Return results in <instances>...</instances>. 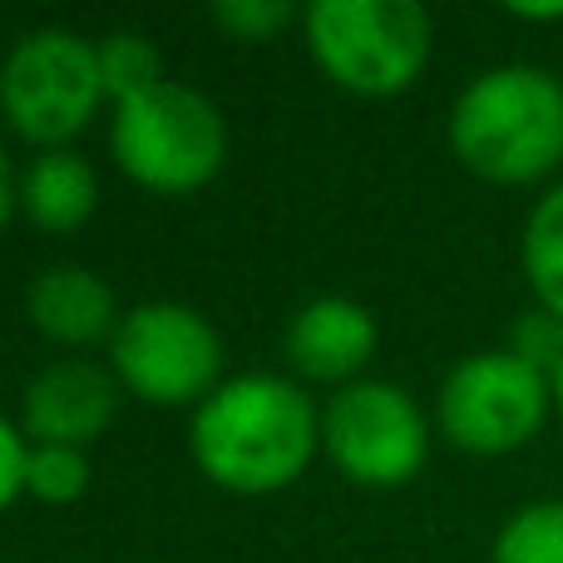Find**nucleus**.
I'll list each match as a JSON object with an SVG mask.
<instances>
[{
    "instance_id": "obj_1",
    "label": "nucleus",
    "mask_w": 563,
    "mask_h": 563,
    "mask_svg": "<svg viewBox=\"0 0 563 563\" xmlns=\"http://www.w3.org/2000/svg\"><path fill=\"white\" fill-rule=\"evenodd\" d=\"M188 450L208 485L228 495H277L321 455V410L297 376H228L188 426Z\"/></svg>"
},
{
    "instance_id": "obj_2",
    "label": "nucleus",
    "mask_w": 563,
    "mask_h": 563,
    "mask_svg": "<svg viewBox=\"0 0 563 563\" xmlns=\"http://www.w3.org/2000/svg\"><path fill=\"white\" fill-rule=\"evenodd\" d=\"M445 144L479 184H544L563 168V79L525 59L479 69L450 104Z\"/></svg>"
},
{
    "instance_id": "obj_3",
    "label": "nucleus",
    "mask_w": 563,
    "mask_h": 563,
    "mask_svg": "<svg viewBox=\"0 0 563 563\" xmlns=\"http://www.w3.org/2000/svg\"><path fill=\"white\" fill-rule=\"evenodd\" d=\"M109 154L134 188L158 198H188L228 164V119L203 89L158 79L154 89L114 104Z\"/></svg>"
},
{
    "instance_id": "obj_4",
    "label": "nucleus",
    "mask_w": 563,
    "mask_h": 563,
    "mask_svg": "<svg viewBox=\"0 0 563 563\" xmlns=\"http://www.w3.org/2000/svg\"><path fill=\"white\" fill-rule=\"evenodd\" d=\"M317 69L356 99H396L435 55V20L416 0H317L301 10Z\"/></svg>"
},
{
    "instance_id": "obj_5",
    "label": "nucleus",
    "mask_w": 563,
    "mask_h": 563,
    "mask_svg": "<svg viewBox=\"0 0 563 563\" xmlns=\"http://www.w3.org/2000/svg\"><path fill=\"white\" fill-rule=\"evenodd\" d=\"M109 104L95 40L65 25L25 30L0 59V119L10 134L45 148H69Z\"/></svg>"
},
{
    "instance_id": "obj_6",
    "label": "nucleus",
    "mask_w": 563,
    "mask_h": 563,
    "mask_svg": "<svg viewBox=\"0 0 563 563\" xmlns=\"http://www.w3.org/2000/svg\"><path fill=\"white\" fill-rule=\"evenodd\" d=\"M223 336L188 301H139L109 336L119 390L154 410H198L223 386Z\"/></svg>"
},
{
    "instance_id": "obj_7",
    "label": "nucleus",
    "mask_w": 563,
    "mask_h": 563,
    "mask_svg": "<svg viewBox=\"0 0 563 563\" xmlns=\"http://www.w3.org/2000/svg\"><path fill=\"white\" fill-rule=\"evenodd\" d=\"M554 420V380L509 346L470 351L435 390V430L465 455L495 460L534 445Z\"/></svg>"
},
{
    "instance_id": "obj_8",
    "label": "nucleus",
    "mask_w": 563,
    "mask_h": 563,
    "mask_svg": "<svg viewBox=\"0 0 563 563\" xmlns=\"http://www.w3.org/2000/svg\"><path fill=\"white\" fill-rule=\"evenodd\" d=\"M321 455L361 489H400L430 460V420L396 380H351L321 406Z\"/></svg>"
},
{
    "instance_id": "obj_9",
    "label": "nucleus",
    "mask_w": 563,
    "mask_h": 563,
    "mask_svg": "<svg viewBox=\"0 0 563 563\" xmlns=\"http://www.w3.org/2000/svg\"><path fill=\"white\" fill-rule=\"evenodd\" d=\"M119 400H124V390L109 366L89 356H55L25 380L15 426L25 430L30 445L85 450L114 426Z\"/></svg>"
},
{
    "instance_id": "obj_10",
    "label": "nucleus",
    "mask_w": 563,
    "mask_h": 563,
    "mask_svg": "<svg viewBox=\"0 0 563 563\" xmlns=\"http://www.w3.org/2000/svg\"><path fill=\"white\" fill-rule=\"evenodd\" d=\"M287 366L297 380L317 386H351L366 380V366L376 361L380 327L371 307L351 297H317L287 321Z\"/></svg>"
},
{
    "instance_id": "obj_11",
    "label": "nucleus",
    "mask_w": 563,
    "mask_h": 563,
    "mask_svg": "<svg viewBox=\"0 0 563 563\" xmlns=\"http://www.w3.org/2000/svg\"><path fill=\"white\" fill-rule=\"evenodd\" d=\"M25 317H30V327L49 341V346L79 356V351L99 346V341L109 346V336H114V327H119L124 311H119L114 291H109V282L99 277L95 267L49 263V267H40V273L30 277Z\"/></svg>"
},
{
    "instance_id": "obj_12",
    "label": "nucleus",
    "mask_w": 563,
    "mask_h": 563,
    "mask_svg": "<svg viewBox=\"0 0 563 563\" xmlns=\"http://www.w3.org/2000/svg\"><path fill=\"white\" fill-rule=\"evenodd\" d=\"M99 208V174L79 148H45L20 168V213L40 233L69 238L95 218Z\"/></svg>"
},
{
    "instance_id": "obj_13",
    "label": "nucleus",
    "mask_w": 563,
    "mask_h": 563,
    "mask_svg": "<svg viewBox=\"0 0 563 563\" xmlns=\"http://www.w3.org/2000/svg\"><path fill=\"white\" fill-rule=\"evenodd\" d=\"M519 267H525L534 307L563 321V178L549 184L529 208L525 233H519Z\"/></svg>"
},
{
    "instance_id": "obj_14",
    "label": "nucleus",
    "mask_w": 563,
    "mask_h": 563,
    "mask_svg": "<svg viewBox=\"0 0 563 563\" xmlns=\"http://www.w3.org/2000/svg\"><path fill=\"white\" fill-rule=\"evenodd\" d=\"M95 55H99V79H104L109 104H124V99L154 89L158 79H168L164 55H158V45L144 30H109V35L95 40Z\"/></svg>"
},
{
    "instance_id": "obj_15",
    "label": "nucleus",
    "mask_w": 563,
    "mask_h": 563,
    "mask_svg": "<svg viewBox=\"0 0 563 563\" xmlns=\"http://www.w3.org/2000/svg\"><path fill=\"white\" fill-rule=\"evenodd\" d=\"M489 563H563V499L519 505L499 525Z\"/></svg>"
},
{
    "instance_id": "obj_16",
    "label": "nucleus",
    "mask_w": 563,
    "mask_h": 563,
    "mask_svg": "<svg viewBox=\"0 0 563 563\" xmlns=\"http://www.w3.org/2000/svg\"><path fill=\"white\" fill-rule=\"evenodd\" d=\"M89 489V455L75 445H30L25 495L40 505H75Z\"/></svg>"
},
{
    "instance_id": "obj_17",
    "label": "nucleus",
    "mask_w": 563,
    "mask_h": 563,
    "mask_svg": "<svg viewBox=\"0 0 563 563\" xmlns=\"http://www.w3.org/2000/svg\"><path fill=\"white\" fill-rule=\"evenodd\" d=\"M208 20H213L218 35L238 40V45H267L287 25H301V10L287 0H218Z\"/></svg>"
},
{
    "instance_id": "obj_18",
    "label": "nucleus",
    "mask_w": 563,
    "mask_h": 563,
    "mask_svg": "<svg viewBox=\"0 0 563 563\" xmlns=\"http://www.w3.org/2000/svg\"><path fill=\"white\" fill-rule=\"evenodd\" d=\"M505 346L515 351L519 361H529L534 371H544V376L554 380V371L563 366V321L554 317V311H544V307L529 301V307L515 317V327H509Z\"/></svg>"
},
{
    "instance_id": "obj_19",
    "label": "nucleus",
    "mask_w": 563,
    "mask_h": 563,
    "mask_svg": "<svg viewBox=\"0 0 563 563\" xmlns=\"http://www.w3.org/2000/svg\"><path fill=\"white\" fill-rule=\"evenodd\" d=\"M25 455H30L25 430L10 416H0V515L25 495Z\"/></svg>"
},
{
    "instance_id": "obj_20",
    "label": "nucleus",
    "mask_w": 563,
    "mask_h": 563,
    "mask_svg": "<svg viewBox=\"0 0 563 563\" xmlns=\"http://www.w3.org/2000/svg\"><path fill=\"white\" fill-rule=\"evenodd\" d=\"M20 213V168L10 164L5 144H0V233L10 228V218Z\"/></svg>"
},
{
    "instance_id": "obj_21",
    "label": "nucleus",
    "mask_w": 563,
    "mask_h": 563,
    "mask_svg": "<svg viewBox=\"0 0 563 563\" xmlns=\"http://www.w3.org/2000/svg\"><path fill=\"white\" fill-rule=\"evenodd\" d=\"M509 15H515V20H539V25H549V20H563V0H559V5H509Z\"/></svg>"
},
{
    "instance_id": "obj_22",
    "label": "nucleus",
    "mask_w": 563,
    "mask_h": 563,
    "mask_svg": "<svg viewBox=\"0 0 563 563\" xmlns=\"http://www.w3.org/2000/svg\"><path fill=\"white\" fill-rule=\"evenodd\" d=\"M554 420H559V430H563V366L554 371Z\"/></svg>"
}]
</instances>
